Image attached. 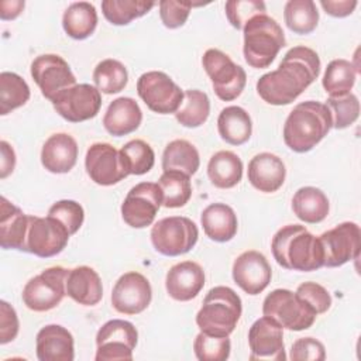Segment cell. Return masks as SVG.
Returning a JSON list of instances; mask_svg holds the SVG:
<instances>
[{
    "mask_svg": "<svg viewBox=\"0 0 361 361\" xmlns=\"http://www.w3.org/2000/svg\"><path fill=\"white\" fill-rule=\"evenodd\" d=\"M319 73L320 58L317 52L303 45L293 47L285 54L278 69L258 79L257 92L268 104H289L317 79Z\"/></svg>",
    "mask_w": 361,
    "mask_h": 361,
    "instance_id": "6da1fadb",
    "label": "cell"
},
{
    "mask_svg": "<svg viewBox=\"0 0 361 361\" xmlns=\"http://www.w3.org/2000/svg\"><path fill=\"white\" fill-rule=\"evenodd\" d=\"M272 255L286 269L310 272L324 267V252L319 237L300 224H288L272 237Z\"/></svg>",
    "mask_w": 361,
    "mask_h": 361,
    "instance_id": "7a4b0ae2",
    "label": "cell"
},
{
    "mask_svg": "<svg viewBox=\"0 0 361 361\" xmlns=\"http://www.w3.org/2000/svg\"><path fill=\"white\" fill-rule=\"evenodd\" d=\"M331 128V114L324 103L307 100L296 104L283 124V141L295 152H307Z\"/></svg>",
    "mask_w": 361,
    "mask_h": 361,
    "instance_id": "3957f363",
    "label": "cell"
},
{
    "mask_svg": "<svg viewBox=\"0 0 361 361\" xmlns=\"http://www.w3.org/2000/svg\"><path fill=\"white\" fill-rule=\"evenodd\" d=\"M241 312V299L231 288L214 286L203 299V305L196 314V324L206 334L228 337L234 331Z\"/></svg>",
    "mask_w": 361,
    "mask_h": 361,
    "instance_id": "277c9868",
    "label": "cell"
},
{
    "mask_svg": "<svg viewBox=\"0 0 361 361\" xmlns=\"http://www.w3.org/2000/svg\"><path fill=\"white\" fill-rule=\"evenodd\" d=\"M243 32L245 62L257 69L268 68L286 44L282 27L268 14L250 18L243 27Z\"/></svg>",
    "mask_w": 361,
    "mask_h": 361,
    "instance_id": "5b68a950",
    "label": "cell"
},
{
    "mask_svg": "<svg viewBox=\"0 0 361 361\" xmlns=\"http://www.w3.org/2000/svg\"><path fill=\"white\" fill-rule=\"evenodd\" d=\"M262 314L274 319L282 329L300 331L309 329L317 313L295 292L289 289H274L262 303Z\"/></svg>",
    "mask_w": 361,
    "mask_h": 361,
    "instance_id": "8992f818",
    "label": "cell"
},
{
    "mask_svg": "<svg viewBox=\"0 0 361 361\" xmlns=\"http://www.w3.org/2000/svg\"><path fill=\"white\" fill-rule=\"evenodd\" d=\"M197 238V226L183 216L161 219L151 228L154 248L166 257H178L189 252L196 245Z\"/></svg>",
    "mask_w": 361,
    "mask_h": 361,
    "instance_id": "52a82bcc",
    "label": "cell"
},
{
    "mask_svg": "<svg viewBox=\"0 0 361 361\" xmlns=\"http://www.w3.org/2000/svg\"><path fill=\"white\" fill-rule=\"evenodd\" d=\"M202 63L219 99L231 102L243 93L247 82V73L240 65L234 63L227 54L220 49L210 48L203 54Z\"/></svg>",
    "mask_w": 361,
    "mask_h": 361,
    "instance_id": "ba28073f",
    "label": "cell"
},
{
    "mask_svg": "<svg viewBox=\"0 0 361 361\" xmlns=\"http://www.w3.org/2000/svg\"><path fill=\"white\" fill-rule=\"evenodd\" d=\"M68 272L63 267H51L31 278L21 293L24 305L34 312L56 307L66 295Z\"/></svg>",
    "mask_w": 361,
    "mask_h": 361,
    "instance_id": "9c48e42d",
    "label": "cell"
},
{
    "mask_svg": "<svg viewBox=\"0 0 361 361\" xmlns=\"http://www.w3.org/2000/svg\"><path fill=\"white\" fill-rule=\"evenodd\" d=\"M138 341L133 323L121 319L106 322L96 334V361H131Z\"/></svg>",
    "mask_w": 361,
    "mask_h": 361,
    "instance_id": "30bf717a",
    "label": "cell"
},
{
    "mask_svg": "<svg viewBox=\"0 0 361 361\" xmlns=\"http://www.w3.org/2000/svg\"><path fill=\"white\" fill-rule=\"evenodd\" d=\"M137 92L147 107L159 114H175L183 102L182 89L159 71L142 73L137 80Z\"/></svg>",
    "mask_w": 361,
    "mask_h": 361,
    "instance_id": "8fae6325",
    "label": "cell"
},
{
    "mask_svg": "<svg viewBox=\"0 0 361 361\" xmlns=\"http://www.w3.org/2000/svg\"><path fill=\"white\" fill-rule=\"evenodd\" d=\"M162 193L158 183L141 182L133 186L121 203L123 220L133 228L151 226L159 207Z\"/></svg>",
    "mask_w": 361,
    "mask_h": 361,
    "instance_id": "7c38bea8",
    "label": "cell"
},
{
    "mask_svg": "<svg viewBox=\"0 0 361 361\" xmlns=\"http://www.w3.org/2000/svg\"><path fill=\"white\" fill-rule=\"evenodd\" d=\"M69 231L56 219L30 216V224L25 238V252L41 258H49L59 254L69 241Z\"/></svg>",
    "mask_w": 361,
    "mask_h": 361,
    "instance_id": "4fadbf2b",
    "label": "cell"
},
{
    "mask_svg": "<svg viewBox=\"0 0 361 361\" xmlns=\"http://www.w3.org/2000/svg\"><path fill=\"white\" fill-rule=\"evenodd\" d=\"M324 252V267L336 268L358 258L361 248V230L354 221H344L320 237Z\"/></svg>",
    "mask_w": 361,
    "mask_h": 361,
    "instance_id": "5bb4252c",
    "label": "cell"
},
{
    "mask_svg": "<svg viewBox=\"0 0 361 361\" xmlns=\"http://www.w3.org/2000/svg\"><path fill=\"white\" fill-rule=\"evenodd\" d=\"M52 106L66 121L80 123L93 118L99 113L102 96L96 86L79 83L62 90L52 100Z\"/></svg>",
    "mask_w": 361,
    "mask_h": 361,
    "instance_id": "9a60e30c",
    "label": "cell"
},
{
    "mask_svg": "<svg viewBox=\"0 0 361 361\" xmlns=\"http://www.w3.org/2000/svg\"><path fill=\"white\" fill-rule=\"evenodd\" d=\"M31 76L42 96L51 102L62 90L76 85V78L68 62L56 54L38 55L31 62Z\"/></svg>",
    "mask_w": 361,
    "mask_h": 361,
    "instance_id": "2e32d148",
    "label": "cell"
},
{
    "mask_svg": "<svg viewBox=\"0 0 361 361\" xmlns=\"http://www.w3.org/2000/svg\"><path fill=\"white\" fill-rule=\"evenodd\" d=\"M152 299L149 281L140 272L123 274L113 286L111 305L123 314H138L144 312Z\"/></svg>",
    "mask_w": 361,
    "mask_h": 361,
    "instance_id": "e0dca14e",
    "label": "cell"
},
{
    "mask_svg": "<svg viewBox=\"0 0 361 361\" xmlns=\"http://www.w3.org/2000/svg\"><path fill=\"white\" fill-rule=\"evenodd\" d=\"M85 168L90 179L100 186H111L128 176L120 151L107 142H94L85 157Z\"/></svg>",
    "mask_w": 361,
    "mask_h": 361,
    "instance_id": "ac0fdd59",
    "label": "cell"
},
{
    "mask_svg": "<svg viewBox=\"0 0 361 361\" xmlns=\"http://www.w3.org/2000/svg\"><path fill=\"white\" fill-rule=\"evenodd\" d=\"M250 360H286L283 329L268 316L257 319L248 331Z\"/></svg>",
    "mask_w": 361,
    "mask_h": 361,
    "instance_id": "d6986e66",
    "label": "cell"
},
{
    "mask_svg": "<svg viewBox=\"0 0 361 361\" xmlns=\"http://www.w3.org/2000/svg\"><path fill=\"white\" fill-rule=\"evenodd\" d=\"M234 282L248 295L261 293L271 282L272 269L264 254L255 250L244 251L233 264Z\"/></svg>",
    "mask_w": 361,
    "mask_h": 361,
    "instance_id": "ffe728a7",
    "label": "cell"
},
{
    "mask_svg": "<svg viewBox=\"0 0 361 361\" xmlns=\"http://www.w3.org/2000/svg\"><path fill=\"white\" fill-rule=\"evenodd\" d=\"M204 286V271L195 261H183L171 267L165 278L168 295L179 302L196 298Z\"/></svg>",
    "mask_w": 361,
    "mask_h": 361,
    "instance_id": "44dd1931",
    "label": "cell"
},
{
    "mask_svg": "<svg viewBox=\"0 0 361 361\" xmlns=\"http://www.w3.org/2000/svg\"><path fill=\"white\" fill-rule=\"evenodd\" d=\"M35 348L39 361H72L75 358L73 336L59 324L42 327L37 333Z\"/></svg>",
    "mask_w": 361,
    "mask_h": 361,
    "instance_id": "7402d4cb",
    "label": "cell"
},
{
    "mask_svg": "<svg viewBox=\"0 0 361 361\" xmlns=\"http://www.w3.org/2000/svg\"><path fill=\"white\" fill-rule=\"evenodd\" d=\"M248 180L259 192H276L285 182L286 169L283 161L271 152H261L248 162Z\"/></svg>",
    "mask_w": 361,
    "mask_h": 361,
    "instance_id": "603a6c76",
    "label": "cell"
},
{
    "mask_svg": "<svg viewBox=\"0 0 361 361\" xmlns=\"http://www.w3.org/2000/svg\"><path fill=\"white\" fill-rule=\"evenodd\" d=\"M78 161V142L76 140L66 134L58 133L52 134L42 145L41 149V164L52 173H66L69 172Z\"/></svg>",
    "mask_w": 361,
    "mask_h": 361,
    "instance_id": "cb8c5ba5",
    "label": "cell"
},
{
    "mask_svg": "<svg viewBox=\"0 0 361 361\" xmlns=\"http://www.w3.org/2000/svg\"><path fill=\"white\" fill-rule=\"evenodd\" d=\"M30 216L4 196L0 197V245L4 250L25 251Z\"/></svg>",
    "mask_w": 361,
    "mask_h": 361,
    "instance_id": "d4e9b609",
    "label": "cell"
},
{
    "mask_svg": "<svg viewBox=\"0 0 361 361\" xmlns=\"http://www.w3.org/2000/svg\"><path fill=\"white\" fill-rule=\"evenodd\" d=\"M142 121V111L138 103L131 97L114 99L104 116L103 126L106 131L114 137H123L135 131Z\"/></svg>",
    "mask_w": 361,
    "mask_h": 361,
    "instance_id": "484cf974",
    "label": "cell"
},
{
    "mask_svg": "<svg viewBox=\"0 0 361 361\" xmlns=\"http://www.w3.org/2000/svg\"><path fill=\"white\" fill-rule=\"evenodd\" d=\"M66 295L83 306L97 305L103 298V285L99 274L87 265L69 269Z\"/></svg>",
    "mask_w": 361,
    "mask_h": 361,
    "instance_id": "4316f807",
    "label": "cell"
},
{
    "mask_svg": "<svg viewBox=\"0 0 361 361\" xmlns=\"http://www.w3.org/2000/svg\"><path fill=\"white\" fill-rule=\"evenodd\" d=\"M200 223L204 234L217 243L230 241L238 228V221L234 210L226 203L209 204L200 216Z\"/></svg>",
    "mask_w": 361,
    "mask_h": 361,
    "instance_id": "83f0119b",
    "label": "cell"
},
{
    "mask_svg": "<svg viewBox=\"0 0 361 361\" xmlns=\"http://www.w3.org/2000/svg\"><path fill=\"white\" fill-rule=\"evenodd\" d=\"M292 210L299 220L316 224L327 217L330 204L323 190L314 186H303L292 197Z\"/></svg>",
    "mask_w": 361,
    "mask_h": 361,
    "instance_id": "f1b7e54d",
    "label": "cell"
},
{
    "mask_svg": "<svg viewBox=\"0 0 361 361\" xmlns=\"http://www.w3.org/2000/svg\"><path fill=\"white\" fill-rule=\"evenodd\" d=\"M217 130L221 140L227 144L241 145L252 134L251 117L240 106H227L219 114Z\"/></svg>",
    "mask_w": 361,
    "mask_h": 361,
    "instance_id": "f546056e",
    "label": "cell"
},
{
    "mask_svg": "<svg viewBox=\"0 0 361 361\" xmlns=\"http://www.w3.org/2000/svg\"><path fill=\"white\" fill-rule=\"evenodd\" d=\"M207 176L216 188H234L243 178V161L233 151H219L209 159Z\"/></svg>",
    "mask_w": 361,
    "mask_h": 361,
    "instance_id": "4dcf8cb0",
    "label": "cell"
},
{
    "mask_svg": "<svg viewBox=\"0 0 361 361\" xmlns=\"http://www.w3.org/2000/svg\"><path fill=\"white\" fill-rule=\"evenodd\" d=\"M97 25V11L89 1H76L68 6L62 16V27L73 39L90 37Z\"/></svg>",
    "mask_w": 361,
    "mask_h": 361,
    "instance_id": "1f68e13d",
    "label": "cell"
},
{
    "mask_svg": "<svg viewBox=\"0 0 361 361\" xmlns=\"http://www.w3.org/2000/svg\"><path fill=\"white\" fill-rule=\"evenodd\" d=\"M200 157L196 147L186 140L171 141L162 154L164 171H180L186 175H193L199 169Z\"/></svg>",
    "mask_w": 361,
    "mask_h": 361,
    "instance_id": "d6a6232c",
    "label": "cell"
},
{
    "mask_svg": "<svg viewBox=\"0 0 361 361\" xmlns=\"http://www.w3.org/2000/svg\"><path fill=\"white\" fill-rule=\"evenodd\" d=\"M158 186L162 193V206L168 209L185 206L192 196L190 176L180 171H164Z\"/></svg>",
    "mask_w": 361,
    "mask_h": 361,
    "instance_id": "836d02e7",
    "label": "cell"
},
{
    "mask_svg": "<svg viewBox=\"0 0 361 361\" xmlns=\"http://www.w3.org/2000/svg\"><path fill=\"white\" fill-rule=\"evenodd\" d=\"M358 69L347 59H333L323 75V87L329 96H343L350 93L357 79Z\"/></svg>",
    "mask_w": 361,
    "mask_h": 361,
    "instance_id": "e575fe53",
    "label": "cell"
},
{
    "mask_svg": "<svg viewBox=\"0 0 361 361\" xmlns=\"http://www.w3.org/2000/svg\"><path fill=\"white\" fill-rule=\"evenodd\" d=\"M210 114L209 96L199 89H189L183 93V102L175 113L176 120L188 128L200 127Z\"/></svg>",
    "mask_w": 361,
    "mask_h": 361,
    "instance_id": "d590c367",
    "label": "cell"
},
{
    "mask_svg": "<svg viewBox=\"0 0 361 361\" xmlns=\"http://www.w3.org/2000/svg\"><path fill=\"white\" fill-rule=\"evenodd\" d=\"M283 18L295 34H310L319 23V11L312 0H289L283 8Z\"/></svg>",
    "mask_w": 361,
    "mask_h": 361,
    "instance_id": "8d00e7d4",
    "label": "cell"
},
{
    "mask_svg": "<svg viewBox=\"0 0 361 361\" xmlns=\"http://www.w3.org/2000/svg\"><path fill=\"white\" fill-rule=\"evenodd\" d=\"M31 96L27 82L14 72L0 73V114L6 116L10 111L24 106Z\"/></svg>",
    "mask_w": 361,
    "mask_h": 361,
    "instance_id": "74e56055",
    "label": "cell"
},
{
    "mask_svg": "<svg viewBox=\"0 0 361 361\" xmlns=\"http://www.w3.org/2000/svg\"><path fill=\"white\" fill-rule=\"evenodd\" d=\"M155 1L147 0H103L102 11L106 20L114 25H127L135 18L147 14Z\"/></svg>",
    "mask_w": 361,
    "mask_h": 361,
    "instance_id": "f35d334b",
    "label": "cell"
},
{
    "mask_svg": "<svg viewBox=\"0 0 361 361\" xmlns=\"http://www.w3.org/2000/svg\"><path fill=\"white\" fill-rule=\"evenodd\" d=\"M93 82L99 92L113 94L121 92L126 87L128 82V73L120 61L107 58L96 65L93 71Z\"/></svg>",
    "mask_w": 361,
    "mask_h": 361,
    "instance_id": "ab89813d",
    "label": "cell"
},
{
    "mask_svg": "<svg viewBox=\"0 0 361 361\" xmlns=\"http://www.w3.org/2000/svg\"><path fill=\"white\" fill-rule=\"evenodd\" d=\"M123 165L128 175H144L155 164L154 149L144 140H131L120 149Z\"/></svg>",
    "mask_w": 361,
    "mask_h": 361,
    "instance_id": "60d3db41",
    "label": "cell"
},
{
    "mask_svg": "<svg viewBox=\"0 0 361 361\" xmlns=\"http://www.w3.org/2000/svg\"><path fill=\"white\" fill-rule=\"evenodd\" d=\"M326 106L331 114V127L343 130L354 124L360 116V102L354 93L331 97L329 96Z\"/></svg>",
    "mask_w": 361,
    "mask_h": 361,
    "instance_id": "b9f144b4",
    "label": "cell"
},
{
    "mask_svg": "<svg viewBox=\"0 0 361 361\" xmlns=\"http://www.w3.org/2000/svg\"><path fill=\"white\" fill-rule=\"evenodd\" d=\"M228 337L210 336L200 331L193 341V351L199 361H226L230 357Z\"/></svg>",
    "mask_w": 361,
    "mask_h": 361,
    "instance_id": "7bdbcfd3",
    "label": "cell"
},
{
    "mask_svg": "<svg viewBox=\"0 0 361 361\" xmlns=\"http://www.w3.org/2000/svg\"><path fill=\"white\" fill-rule=\"evenodd\" d=\"M224 10L228 23L237 30H243L250 18L267 14V6L259 0H231L226 3Z\"/></svg>",
    "mask_w": 361,
    "mask_h": 361,
    "instance_id": "ee69618b",
    "label": "cell"
},
{
    "mask_svg": "<svg viewBox=\"0 0 361 361\" xmlns=\"http://www.w3.org/2000/svg\"><path fill=\"white\" fill-rule=\"evenodd\" d=\"M47 216H51L58 221H61L66 227L71 235L80 228L85 220L83 207L78 202L69 200V199L58 200L56 203H54L49 207Z\"/></svg>",
    "mask_w": 361,
    "mask_h": 361,
    "instance_id": "f6af8a7d",
    "label": "cell"
},
{
    "mask_svg": "<svg viewBox=\"0 0 361 361\" xmlns=\"http://www.w3.org/2000/svg\"><path fill=\"white\" fill-rule=\"evenodd\" d=\"M159 17L162 24L166 28H179L182 27L193 6H200V4H195L190 1H176V0H161L159 3Z\"/></svg>",
    "mask_w": 361,
    "mask_h": 361,
    "instance_id": "bcb514c9",
    "label": "cell"
},
{
    "mask_svg": "<svg viewBox=\"0 0 361 361\" xmlns=\"http://www.w3.org/2000/svg\"><path fill=\"white\" fill-rule=\"evenodd\" d=\"M303 299L317 314L326 313L331 306V296L324 286L316 282H303L295 292Z\"/></svg>",
    "mask_w": 361,
    "mask_h": 361,
    "instance_id": "7dc6e473",
    "label": "cell"
},
{
    "mask_svg": "<svg viewBox=\"0 0 361 361\" xmlns=\"http://www.w3.org/2000/svg\"><path fill=\"white\" fill-rule=\"evenodd\" d=\"M289 358L292 361H323L326 358V348L322 341L313 337H302L292 344Z\"/></svg>",
    "mask_w": 361,
    "mask_h": 361,
    "instance_id": "c3c4849f",
    "label": "cell"
},
{
    "mask_svg": "<svg viewBox=\"0 0 361 361\" xmlns=\"http://www.w3.org/2000/svg\"><path fill=\"white\" fill-rule=\"evenodd\" d=\"M18 317L11 305L0 300V344L13 341L18 334Z\"/></svg>",
    "mask_w": 361,
    "mask_h": 361,
    "instance_id": "681fc988",
    "label": "cell"
},
{
    "mask_svg": "<svg viewBox=\"0 0 361 361\" xmlns=\"http://www.w3.org/2000/svg\"><path fill=\"white\" fill-rule=\"evenodd\" d=\"M355 0H322L320 6L324 8V11L333 17H347L350 16L354 8L357 7Z\"/></svg>",
    "mask_w": 361,
    "mask_h": 361,
    "instance_id": "f907efd6",
    "label": "cell"
},
{
    "mask_svg": "<svg viewBox=\"0 0 361 361\" xmlns=\"http://www.w3.org/2000/svg\"><path fill=\"white\" fill-rule=\"evenodd\" d=\"M0 178L6 179L16 166V152L7 141H0Z\"/></svg>",
    "mask_w": 361,
    "mask_h": 361,
    "instance_id": "816d5d0a",
    "label": "cell"
},
{
    "mask_svg": "<svg viewBox=\"0 0 361 361\" xmlns=\"http://www.w3.org/2000/svg\"><path fill=\"white\" fill-rule=\"evenodd\" d=\"M24 8V1L21 0H4L0 3V17L1 20L17 18Z\"/></svg>",
    "mask_w": 361,
    "mask_h": 361,
    "instance_id": "f5cc1de1",
    "label": "cell"
}]
</instances>
